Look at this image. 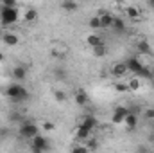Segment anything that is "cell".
I'll list each match as a JSON object with an SVG mask.
<instances>
[{"mask_svg": "<svg viewBox=\"0 0 154 153\" xmlns=\"http://www.w3.org/2000/svg\"><path fill=\"white\" fill-rule=\"evenodd\" d=\"M5 96L11 99V101H25L29 97V92L27 88L22 85V83H11L7 88H5Z\"/></svg>", "mask_w": 154, "mask_h": 153, "instance_id": "cell-1", "label": "cell"}, {"mask_svg": "<svg viewBox=\"0 0 154 153\" xmlns=\"http://www.w3.org/2000/svg\"><path fill=\"white\" fill-rule=\"evenodd\" d=\"M18 20V11H16V7H7V5H4L2 9H0V22H2V25H11V24H14Z\"/></svg>", "mask_w": 154, "mask_h": 153, "instance_id": "cell-2", "label": "cell"}, {"mask_svg": "<svg viewBox=\"0 0 154 153\" xmlns=\"http://www.w3.org/2000/svg\"><path fill=\"white\" fill-rule=\"evenodd\" d=\"M20 135L23 139H32L34 135H38V126L34 122H22L20 126Z\"/></svg>", "mask_w": 154, "mask_h": 153, "instance_id": "cell-3", "label": "cell"}, {"mask_svg": "<svg viewBox=\"0 0 154 153\" xmlns=\"http://www.w3.org/2000/svg\"><path fill=\"white\" fill-rule=\"evenodd\" d=\"M50 148V144H48V139H45L43 135H34L32 137V150L36 153H41V151H47Z\"/></svg>", "mask_w": 154, "mask_h": 153, "instance_id": "cell-4", "label": "cell"}, {"mask_svg": "<svg viewBox=\"0 0 154 153\" xmlns=\"http://www.w3.org/2000/svg\"><path fill=\"white\" fill-rule=\"evenodd\" d=\"M125 65H127V70L134 72L136 76H140V74H142V70L145 69V67L142 65V61H140L138 58H134V56H133V58H129V60L125 61Z\"/></svg>", "mask_w": 154, "mask_h": 153, "instance_id": "cell-5", "label": "cell"}, {"mask_svg": "<svg viewBox=\"0 0 154 153\" xmlns=\"http://www.w3.org/2000/svg\"><path fill=\"white\" fill-rule=\"evenodd\" d=\"M127 114H129V108H125V106H118V108H115L113 117H111V122H113V124H122Z\"/></svg>", "mask_w": 154, "mask_h": 153, "instance_id": "cell-6", "label": "cell"}, {"mask_svg": "<svg viewBox=\"0 0 154 153\" xmlns=\"http://www.w3.org/2000/svg\"><path fill=\"white\" fill-rule=\"evenodd\" d=\"M90 135H91V130L90 128H86L84 124H79L75 130V139L79 141H86V139H90Z\"/></svg>", "mask_w": 154, "mask_h": 153, "instance_id": "cell-7", "label": "cell"}, {"mask_svg": "<svg viewBox=\"0 0 154 153\" xmlns=\"http://www.w3.org/2000/svg\"><path fill=\"white\" fill-rule=\"evenodd\" d=\"M2 41H4L5 45H9V47H14V45L20 43V38H18L14 33H4V34H2Z\"/></svg>", "mask_w": 154, "mask_h": 153, "instance_id": "cell-8", "label": "cell"}, {"mask_svg": "<svg viewBox=\"0 0 154 153\" xmlns=\"http://www.w3.org/2000/svg\"><path fill=\"white\" fill-rule=\"evenodd\" d=\"M124 124H125L129 130H134V128L138 126V115L134 114V112H129V114L125 115V119H124Z\"/></svg>", "mask_w": 154, "mask_h": 153, "instance_id": "cell-9", "label": "cell"}, {"mask_svg": "<svg viewBox=\"0 0 154 153\" xmlns=\"http://www.w3.org/2000/svg\"><path fill=\"white\" fill-rule=\"evenodd\" d=\"M13 77H14V81H23L27 77V69L22 67V65H16L13 69Z\"/></svg>", "mask_w": 154, "mask_h": 153, "instance_id": "cell-10", "label": "cell"}, {"mask_svg": "<svg viewBox=\"0 0 154 153\" xmlns=\"http://www.w3.org/2000/svg\"><path fill=\"white\" fill-rule=\"evenodd\" d=\"M75 103L79 106H84V105L88 103V92H86L84 88H79L75 92Z\"/></svg>", "mask_w": 154, "mask_h": 153, "instance_id": "cell-11", "label": "cell"}, {"mask_svg": "<svg viewBox=\"0 0 154 153\" xmlns=\"http://www.w3.org/2000/svg\"><path fill=\"white\" fill-rule=\"evenodd\" d=\"M99 16H100V25H102V27H111V25H113V20H115V18H113L109 13L102 11Z\"/></svg>", "mask_w": 154, "mask_h": 153, "instance_id": "cell-12", "label": "cell"}, {"mask_svg": "<svg viewBox=\"0 0 154 153\" xmlns=\"http://www.w3.org/2000/svg\"><path fill=\"white\" fill-rule=\"evenodd\" d=\"M136 49H138V52H142V54H151V52H152V47H151V43H149L147 40H140L138 45H136Z\"/></svg>", "mask_w": 154, "mask_h": 153, "instance_id": "cell-13", "label": "cell"}, {"mask_svg": "<svg viewBox=\"0 0 154 153\" xmlns=\"http://www.w3.org/2000/svg\"><path fill=\"white\" fill-rule=\"evenodd\" d=\"M129 70H127V65L125 63H116V65H113V74H115L116 77H122L125 76Z\"/></svg>", "mask_w": 154, "mask_h": 153, "instance_id": "cell-14", "label": "cell"}, {"mask_svg": "<svg viewBox=\"0 0 154 153\" xmlns=\"http://www.w3.org/2000/svg\"><path fill=\"white\" fill-rule=\"evenodd\" d=\"M23 18H25V22H36L38 20V11L36 9H32V7H29V9H25V15H23Z\"/></svg>", "mask_w": 154, "mask_h": 153, "instance_id": "cell-15", "label": "cell"}, {"mask_svg": "<svg viewBox=\"0 0 154 153\" xmlns=\"http://www.w3.org/2000/svg\"><path fill=\"white\" fill-rule=\"evenodd\" d=\"M61 9H65L66 13H74L77 9V2H74V0H65L61 4Z\"/></svg>", "mask_w": 154, "mask_h": 153, "instance_id": "cell-16", "label": "cell"}, {"mask_svg": "<svg viewBox=\"0 0 154 153\" xmlns=\"http://www.w3.org/2000/svg\"><path fill=\"white\" fill-rule=\"evenodd\" d=\"M93 49V56H97V58H102L106 52H108V47L104 45V43H100V45H97V47H91Z\"/></svg>", "mask_w": 154, "mask_h": 153, "instance_id": "cell-17", "label": "cell"}, {"mask_svg": "<svg viewBox=\"0 0 154 153\" xmlns=\"http://www.w3.org/2000/svg\"><path fill=\"white\" fill-rule=\"evenodd\" d=\"M86 43H88L90 47H97V45L102 43V40H100V36H97V34H90V36L86 38Z\"/></svg>", "mask_w": 154, "mask_h": 153, "instance_id": "cell-18", "label": "cell"}, {"mask_svg": "<svg viewBox=\"0 0 154 153\" xmlns=\"http://www.w3.org/2000/svg\"><path fill=\"white\" fill-rule=\"evenodd\" d=\"M81 124H84L86 128H90V130H93V128L97 126V119H95V117H91V115H88V117H84V121H82Z\"/></svg>", "mask_w": 154, "mask_h": 153, "instance_id": "cell-19", "label": "cell"}, {"mask_svg": "<svg viewBox=\"0 0 154 153\" xmlns=\"http://www.w3.org/2000/svg\"><path fill=\"white\" fill-rule=\"evenodd\" d=\"M113 29H115L116 33H122L124 29H125V24H124V20H120V18H115L113 20V25H111Z\"/></svg>", "mask_w": 154, "mask_h": 153, "instance_id": "cell-20", "label": "cell"}, {"mask_svg": "<svg viewBox=\"0 0 154 153\" xmlns=\"http://www.w3.org/2000/svg\"><path fill=\"white\" fill-rule=\"evenodd\" d=\"M125 13H127V16L133 18V20H136V18L140 16V9H138V7H127Z\"/></svg>", "mask_w": 154, "mask_h": 153, "instance_id": "cell-21", "label": "cell"}, {"mask_svg": "<svg viewBox=\"0 0 154 153\" xmlns=\"http://www.w3.org/2000/svg\"><path fill=\"white\" fill-rule=\"evenodd\" d=\"M90 27L91 29H100L102 25H100V16H91L90 18Z\"/></svg>", "mask_w": 154, "mask_h": 153, "instance_id": "cell-22", "label": "cell"}, {"mask_svg": "<svg viewBox=\"0 0 154 153\" xmlns=\"http://www.w3.org/2000/svg\"><path fill=\"white\" fill-rule=\"evenodd\" d=\"M127 86H129V90H138V88H140V79H138V77H133V79H129Z\"/></svg>", "mask_w": 154, "mask_h": 153, "instance_id": "cell-23", "label": "cell"}, {"mask_svg": "<svg viewBox=\"0 0 154 153\" xmlns=\"http://www.w3.org/2000/svg\"><path fill=\"white\" fill-rule=\"evenodd\" d=\"M54 96H56V99H57V101H66V94H65V92H61V90H56V92H54Z\"/></svg>", "mask_w": 154, "mask_h": 153, "instance_id": "cell-24", "label": "cell"}, {"mask_svg": "<svg viewBox=\"0 0 154 153\" xmlns=\"http://www.w3.org/2000/svg\"><path fill=\"white\" fill-rule=\"evenodd\" d=\"M115 90L116 92H125V90H129V86H127V85H122V83H116Z\"/></svg>", "mask_w": 154, "mask_h": 153, "instance_id": "cell-25", "label": "cell"}, {"mask_svg": "<svg viewBox=\"0 0 154 153\" xmlns=\"http://www.w3.org/2000/svg\"><path fill=\"white\" fill-rule=\"evenodd\" d=\"M145 119H147V121H154V108L145 110Z\"/></svg>", "mask_w": 154, "mask_h": 153, "instance_id": "cell-26", "label": "cell"}, {"mask_svg": "<svg viewBox=\"0 0 154 153\" xmlns=\"http://www.w3.org/2000/svg\"><path fill=\"white\" fill-rule=\"evenodd\" d=\"M72 151L74 153H84V151H88V146H74Z\"/></svg>", "mask_w": 154, "mask_h": 153, "instance_id": "cell-27", "label": "cell"}, {"mask_svg": "<svg viewBox=\"0 0 154 153\" xmlns=\"http://www.w3.org/2000/svg\"><path fill=\"white\" fill-rule=\"evenodd\" d=\"M43 128H45L47 132H52V130H54V122H50V121H47V122H43Z\"/></svg>", "mask_w": 154, "mask_h": 153, "instance_id": "cell-28", "label": "cell"}, {"mask_svg": "<svg viewBox=\"0 0 154 153\" xmlns=\"http://www.w3.org/2000/svg\"><path fill=\"white\" fill-rule=\"evenodd\" d=\"M2 4L7 7H16V0H2Z\"/></svg>", "mask_w": 154, "mask_h": 153, "instance_id": "cell-29", "label": "cell"}, {"mask_svg": "<svg viewBox=\"0 0 154 153\" xmlns=\"http://www.w3.org/2000/svg\"><path fill=\"white\" fill-rule=\"evenodd\" d=\"M0 61H4V54L2 52H0Z\"/></svg>", "mask_w": 154, "mask_h": 153, "instance_id": "cell-30", "label": "cell"}, {"mask_svg": "<svg viewBox=\"0 0 154 153\" xmlns=\"http://www.w3.org/2000/svg\"><path fill=\"white\" fill-rule=\"evenodd\" d=\"M152 77H154V74H152Z\"/></svg>", "mask_w": 154, "mask_h": 153, "instance_id": "cell-31", "label": "cell"}]
</instances>
